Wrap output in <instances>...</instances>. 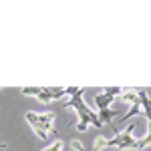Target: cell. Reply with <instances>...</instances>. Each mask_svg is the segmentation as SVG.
Wrapping results in <instances>:
<instances>
[{
    "label": "cell",
    "mask_w": 151,
    "mask_h": 151,
    "mask_svg": "<svg viewBox=\"0 0 151 151\" xmlns=\"http://www.w3.org/2000/svg\"><path fill=\"white\" fill-rule=\"evenodd\" d=\"M115 101V97L109 93H103V95H95V105H97V109L99 111H103V109H111V103Z\"/></svg>",
    "instance_id": "obj_4"
},
{
    "label": "cell",
    "mask_w": 151,
    "mask_h": 151,
    "mask_svg": "<svg viewBox=\"0 0 151 151\" xmlns=\"http://www.w3.org/2000/svg\"><path fill=\"white\" fill-rule=\"evenodd\" d=\"M93 147H95V151H101V149H105V147H109V139H107V137H103V135H99V137L95 139Z\"/></svg>",
    "instance_id": "obj_9"
},
{
    "label": "cell",
    "mask_w": 151,
    "mask_h": 151,
    "mask_svg": "<svg viewBox=\"0 0 151 151\" xmlns=\"http://www.w3.org/2000/svg\"><path fill=\"white\" fill-rule=\"evenodd\" d=\"M70 147L75 151H85V145H83L81 141H77V139H70Z\"/></svg>",
    "instance_id": "obj_14"
},
{
    "label": "cell",
    "mask_w": 151,
    "mask_h": 151,
    "mask_svg": "<svg viewBox=\"0 0 151 151\" xmlns=\"http://www.w3.org/2000/svg\"><path fill=\"white\" fill-rule=\"evenodd\" d=\"M42 151H48V147H47V149H42Z\"/></svg>",
    "instance_id": "obj_16"
},
{
    "label": "cell",
    "mask_w": 151,
    "mask_h": 151,
    "mask_svg": "<svg viewBox=\"0 0 151 151\" xmlns=\"http://www.w3.org/2000/svg\"><path fill=\"white\" fill-rule=\"evenodd\" d=\"M133 131H135V125H129V129H125L123 133H117L115 137L109 141V147H117V149H119L123 143H127V141L135 139V137H133Z\"/></svg>",
    "instance_id": "obj_2"
},
{
    "label": "cell",
    "mask_w": 151,
    "mask_h": 151,
    "mask_svg": "<svg viewBox=\"0 0 151 151\" xmlns=\"http://www.w3.org/2000/svg\"><path fill=\"white\" fill-rule=\"evenodd\" d=\"M115 113H117L115 109H103V111H99V119L115 129V125H113V115H115Z\"/></svg>",
    "instance_id": "obj_5"
},
{
    "label": "cell",
    "mask_w": 151,
    "mask_h": 151,
    "mask_svg": "<svg viewBox=\"0 0 151 151\" xmlns=\"http://www.w3.org/2000/svg\"><path fill=\"white\" fill-rule=\"evenodd\" d=\"M40 103H50L52 101V95H50V91H48V87H42V91L38 93V97H36Z\"/></svg>",
    "instance_id": "obj_10"
},
{
    "label": "cell",
    "mask_w": 151,
    "mask_h": 151,
    "mask_svg": "<svg viewBox=\"0 0 151 151\" xmlns=\"http://www.w3.org/2000/svg\"><path fill=\"white\" fill-rule=\"evenodd\" d=\"M48 151H63V141H55L52 145H48Z\"/></svg>",
    "instance_id": "obj_15"
},
{
    "label": "cell",
    "mask_w": 151,
    "mask_h": 151,
    "mask_svg": "<svg viewBox=\"0 0 151 151\" xmlns=\"http://www.w3.org/2000/svg\"><path fill=\"white\" fill-rule=\"evenodd\" d=\"M42 91V87H22L20 93L26 95V97H38V93Z\"/></svg>",
    "instance_id": "obj_8"
},
{
    "label": "cell",
    "mask_w": 151,
    "mask_h": 151,
    "mask_svg": "<svg viewBox=\"0 0 151 151\" xmlns=\"http://www.w3.org/2000/svg\"><path fill=\"white\" fill-rule=\"evenodd\" d=\"M83 93H85V89H79V87H67L65 89V95H70V101L65 103V109L70 107V109H75L77 113H79V123H77V129L79 131H87L89 125H95V127H103V121L99 119L97 113H93L87 103L83 101Z\"/></svg>",
    "instance_id": "obj_1"
},
{
    "label": "cell",
    "mask_w": 151,
    "mask_h": 151,
    "mask_svg": "<svg viewBox=\"0 0 151 151\" xmlns=\"http://www.w3.org/2000/svg\"><path fill=\"white\" fill-rule=\"evenodd\" d=\"M48 91H50V95H52V99H60V97H65V89H63V87H50Z\"/></svg>",
    "instance_id": "obj_12"
},
{
    "label": "cell",
    "mask_w": 151,
    "mask_h": 151,
    "mask_svg": "<svg viewBox=\"0 0 151 151\" xmlns=\"http://www.w3.org/2000/svg\"><path fill=\"white\" fill-rule=\"evenodd\" d=\"M137 115H143V109H141V105L137 103V105H133L131 109H129V113L127 115H123L121 117V123H125V121H129L131 117H137Z\"/></svg>",
    "instance_id": "obj_7"
},
{
    "label": "cell",
    "mask_w": 151,
    "mask_h": 151,
    "mask_svg": "<svg viewBox=\"0 0 151 151\" xmlns=\"http://www.w3.org/2000/svg\"><path fill=\"white\" fill-rule=\"evenodd\" d=\"M30 127H32V131H35V133H36V135H38L42 141H48V133H47L42 127H40V125H30Z\"/></svg>",
    "instance_id": "obj_11"
},
{
    "label": "cell",
    "mask_w": 151,
    "mask_h": 151,
    "mask_svg": "<svg viewBox=\"0 0 151 151\" xmlns=\"http://www.w3.org/2000/svg\"><path fill=\"white\" fill-rule=\"evenodd\" d=\"M36 125H40L47 133H55V113H52V111L38 113V121H36Z\"/></svg>",
    "instance_id": "obj_3"
},
{
    "label": "cell",
    "mask_w": 151,
    "mask_h": 151,
    "mask_svg": "<svg viewBox=\"0 0 151 151\" xmlns=\"http://www.w3.org/2000/svg\"><path fill=\"white\" fill-rule=\"evenodd\" d=\"M121 99H123V103H129L131 107L133 105L139 103V97H137V89H131V91H127V93L121 95Z\"/></svg>",
    "instance_id": "obj_6"
},
{
    "label": "cell",
    "mask_w": 151,
    "mask_h": 151,
    "mask_svg": "<svg viewBox=\"0 0 151 151\" xmlns=\"http://www.w3.org/2000/svg\"><path fill=\"white\" fill-rule=\"evenodd\" d=\"M151 145V133H147L143 139H137V149H143V147H147Z\"/></svg>",
    "instance_id": "obj_13"
}]
</instances>
